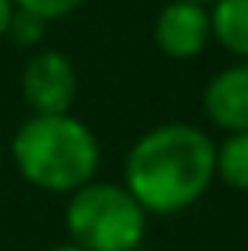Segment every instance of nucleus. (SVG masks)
I'll use <instances>...</instances> for the list:
<instances>
[{
    "label": "nucleus",
    "mask_w": 248,
    "mask_h": 251,
    "mask_svg": "<svg viewBox=\"0 0 248 251\" xmlns=\"http://www.w3.org/2000/svg\"><path fill=\"white\" fill-rule=\"evenodd\" d=\"M217 175V147L200 127L162 124L130 147L124 178L134 201L149 213L191 207Z\"/></svg>",
    "instance_id": "1"
},
{
    "label": "nucleus",
    "mask_w": 248,
    "mask_h": 251,
    "mask_svg": "<svg viewBox=\"0 0 248 251\" xmlns=\"http://www.w3.org/2000/svg\"><path fill=\"white\" fill-rule=\"evenodd\" d=\"M13 162L29 184L74 194L99 169V140L74 115H32L13 134Z\"/></svg>",
    "instance_id": "2"
},
{
    "label": "nucleus",
    "mask_w": 248,
    "mask_h": 251,
    "mask_svg": "<svg viewBox=\"0 0 248 251\" xmlns=\"http://www.w3.org/2000/svg\"><path fill=\"white\" fill-rule=\"evenodd\" d=\"M64 223L74 245L86 251H130L143 242L147 210L121 184L89 181L70 194Z\"/></svg>",
    "instance_id": "3"
},
{
    "label": "nucleus",
    "mask_w": 248,
    "mask_h": 251,
    "mask_svg": "<svg viewBox=\"0 0 248 251\" xmlns=\"http://www.w3.org/2000/svg\"><path fill=\"white\" fill-rule=\"evenodd\" d=\"M23 99L32 115H70L76 99V70L61 51H38L23 70Z\"/></svg>",
    "instance_id": "4"
},
{
    "label": "nucleus",
    "mask_w": 248,
    "mask_h": 251,
    "mask_svg": "<svg viewBox=\"0 0 248 251\" xmlns=\"http://www.w3.org/2000/svg\"><path fill=\"white\" fill-rule=\"evenodd\" d=\"M210 10L191 0H172L153 23V42L166 57L191 61L210 42Z\"/></svg>",
    "instance_id": "5"
},
{
    "label": "nucleus",
    "mask_w": 248,
    "mask_h": 251,
    "mask_svg": "<svg viewBox=\"0 0 248 251\" xmlns=\"http://www.w3.org/2000/svg\"><path fill=\"white\" fill-rule=\"evenodd\" d=\"M204 111L229 134L248 130V61L220 70L204 92Z\"/></svg>",
    "instance_id": "6"
},
{
    "label": "nucleus",
    "mask_w": 248,
    "mask_h": 251,
    "mask_svg": "<svg viewBox=\"0 0 248 251\" xmlns=\"http://www.w3.org/2000/svg\"><path fill=\"white\" fill-rule=\"evenodd\" d=\"M210 35L248 61V0H217L210 3Z\"/></svg>",
    "instance_id": "7"
},
{
    "label": "nucleus",
    "mask_w": 248,
    "mask_h": 251,
    "mask_svg": "<svg viewBox=\"0 0 248 251\" xmlns=\"http://www.w3.org/2000/svg\"><path fill=\"white\" fill-rule=\"evenodd\" d=\"M217 175L229 188L248 191V130L229 134L217 150Z\"/></svg>",
    "instance_id": "8"
},
{
    "label": "nucleus",
    "mask_w": 248,
    "mask_h": 251,
    "mask_svg": "<svg viewBox=\"0 0 248 251\" xmlns=\"http://www.w3.org/2000/svg\"><path fill=\"white\" fill-rule=\"evenodd\" d=\"M83 3H86V0H13V6H16V10L32 13V16L45 19V23L70 16V13H76Z\"/></svg>",
    "instance_id": "9"
},
{
    "label": "nucleus",
    "mask_w": 248,
    "mask_h": 251,
    "mask_svg": "<svg viewBox=\"0 0 248 251\" xmlns=\"http://www.w3.org/2000/svg\"><path fill=\"white\" fill-rule=\"evenodd\" d=\"M45 35V19L32 16V13H23L16 10L10 19V32H6V38H13L16 45H38Z\"/></svg>",
    "instance_id": "10"
},
{
    "label": "nucleus",
    "mask_w": 248,
    "mask_h": 251,
    "mask_svg": "<svg viewBox=\"0 0 248 251\" xmlns=\"http://www.w3.org/2000/svg\"><path fill=\"white\" fill-rule=\"evenodd\" d=\"M13 13H16L13 0H0V38H6V32H10V19H13Z\"/></svg>",
    "instance_id": "11"
},
{
    "label": "nucleus",
    "mask_w": 248,
    "mask_h": 251,
    "mask_svg": "<svg viewBox=\"0 0 248 251\" xmlns=\"http://www.w3.org/2000/svg\"><path fill=\"white\" fill-rule=\"evenodd\" d=\"M48 251H86V248H80V245L70 242V245H54V248H48Z\"/></svg>",
    "instance_id": "12"
},
{
    "label": "nucleus",
    "mask_w": 248,
    "mask_h": 251,
    "mask_svg": "<svg viewBox=\"0 0 248 251\" xmlns=\"http://www.w3.org/2000/svg\"><path fill=\"white\" fill-rule=\"evenodd\" d=\"M191 3H200V6H210V3H217V0H191Z\"/></svg>",
    "instance_id": "13"
},
{
    "label": "nucleus",
    "mask_w": 248,
    "mask_h": 251,
    "mask_svg": "<svg viewBox=\"0 0 248 251\" xmlns=\"http://www.w3.org/2000/svg\"><path fill=\"white\" fill-rule=\"evenodd\" d=\"M130 251H149V248H143V245H137V248H130Z\"/></svg>",
    "instance_id": "14"
}]
</instances>
